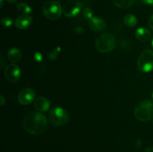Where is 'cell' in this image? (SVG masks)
Segmentation results:
<instances>
[{"instance_id":"obj_1","label":"cell","mask_w":153,"mask_h":152,"mask_svg":"<svg viewBox=\"0 0 153 152\" xmlns=\"http://www.w3.org/2000/svg\"><path fill=\"white\" fill-rule=\"evenodd\" d=\"M22 125L27 132L34 135H40L44 133L48 126L46 116L40 112L34 111L25 115Z\"/></svg>"},{"instance_id":"obj_2","label":"cell","mask_w":153,"mask_h":152,"mask_svg":"<svg viewBox=\"0 0 153 152\" xmlns=\"http://www.w3.org/2000/svg\"><path fill=\"white\" fill-rule=\"evenodd\" d=\"M134 115L136 119L142 122H147L153 119V102L145 99L135 107Z\"/></svg>"},{"instance_id":"obj_3","label":"cell","mask_w":153,"mask_h":152,"mask_svg":"<svg viewBox=\"0 0 153 152\" xmlns=\"http://www.w3.org/2000/svg\"><path fill=\"white\" fill-rule=\"evenodd\" d=\"M96 49L102 54L108 53L115 49L117 40L114 36L110 33H105L97 37L96 40Z\"/></svg>"},{"instance_id":"obj_4","label":"cell","mask_w":153,"mask_h":152,"mask_svg":"<svg viewBox=\"0 0 153 152\" xmlns=\"http://www.w3.org/2000/svg\"><path fill=\"white\" fill-rule=\"evenodd\" d=\"M43 13L46 18L50 20H57L61 17L63 9L58 1H49L43 6Z\"/></svg>"},{"instance_id":"obj_5","label":"cell","mask_w":153,"mask_h":152,"mask_svg":"<svg viewBox=\"0 0 153 152\" xmlns=\"http://www.w3.org/2000/svg\"><path fill=\"white\" fill-rule=\"evenodd\" d=\"M49 119L51 123L55 126H64L67 125L70 120L68 113L62 107H55L50 111Z\"/></svg>"},{"instance_id":"obj_6","label":"cell","mask_w":153,"mask_h":152,"mask_svg":"<svg viewBox=\"0 0 153 152\" xmlns=\"http://www.w3.org/2000/svg\"><path fill=\"white\" fill-rule=\"evenodd\" d=\"M137 68L142 72H149L153 69V52L149 49L143 51L137 60Z\"/></svg>"},{"instance_id":"obj_7","label":"cell","mask_w":153,"mask_h":152,"mask_svg":"<svg viewBox=\"0 0 153 152\" xmlns=\"http://www.w3.org/2000/svg\"><path fill=\"white\" fill-rule=\"evenodd\" d=\"M82 10V4L76 0H70L64 4L63 13L67 17L71 18L78 16Z\"/></svg>"},{"instance_id":"obj_8","label":"cell","mask_w":153,"mask_h":152,"mask_svg":"<svg viewBox=\"0 0 153 152\" xmlns=\"http://www.w3.org/2000/svg\"><path fill=\"white\" fill-rule=\"evenodd\" d=\"M4 75L5 78L9 82L15 83L19 80L21 76L20 68L14 63L9 64L4 69Z\"/></svg>"},{"instance_id":"obj_9","label":"cell","mask_w":153,"mask_h":152,"mask_svg":"<svg viewBox=\"0 0 153 152\" xmlns=\"http://www.w3.org/2000/svg\"><path fill=\"white\" fill-rule=\"evenodd\" d=\"M35 100V92L31 88H25L18 94V101L22 105H28Z\"/></svg>"},{"instance_id":"obj_10","label":"cell","mask_w":153,"mask_h":152,"mask_svg":"<svg viewBox=\"0 0 153 152\" xmlns=\"http://www.w3.org/2000/svg\"><path fill=\"white\" fill-rule=\"evenodd\" d=\"M32 17L30 16L29 15H21L19 16L15 20L14 24L15 26L18 28V29L20 30H24L27 29L28 28H29L31 26V23H32Z\"/></svg>"},{"instance_id":"obj_11","label":"cell","mask_w":153,"mask_h":152,"mask_svg":"<svg viewBox=\"0 0 153 152\" xmlns=\"http://www.w3.org/2000/svg\"><path fill=\"white\" fill-rule=\"evenodd\" d=\"M89 27L92 31L101 32L106 28V23L100 17H93L89 20Z\"/></svg>"},{"instance_id":"obj_12","label":"cell","mask_w":153,"mask_h":152,"mask_svg":"<svg viewBox=\"0 0 153 152\" xmlns=\"http://www.w3.org/2000/svg\"><path fill=\"white\" fill-rule=\"evenodd\" d=\"M34 107L37 111L46 112L50 107V102H49V101L46 98L40 96L34 100Z\"/></svg>"},{"instance_id":"obj_13","label":"cell","mask_w":153,"mask_h":152,"mask_svg":"<svg viewBox=\"0 0 153 152\" xmlns=\"http://www.w3.org/2000/svg\"><path fill=\"white\" fill-rule=\"evenodd\" d=\"M135 37L140 42H146L150 40L151 32L146 28H139L136 31Z\"/></svg>"},{"instance_id":"obj_14","label":"cell","mask_w":153,"mask_h":152,"mask_svg":"<svg viewBox=\"0 0 153 152\" xmlns=\"http://www.w3.org/2000/svg\"><path fill=\"white\" fill-rule=\"evenodd\" d=\"M21 58V52L16 48H12L8 51L7 53V59L12 63H16L20 60Z\"/></svg>"},{"instance_id":"obj_15","label":"cell","mask_w":153,"mask_h":152,"mask_svg":"<svg viewBox=\"0 0 153 152\" xmlns=\"http://www.w3.org/2000/svg\"><path fill=\"white\" fill-rule=\"evenodd\" d=\"M112 1L118 8L128 9L134 4L135 0H112Z\"/></svg>"},{"instance_id":"obj_16","label":"cell","mask_w":153,"mask_h":152,"mask_svg":"<svg viewBox=\"0 0 153 152\" xmlns=\"http://www.w3.org/2000/svg\"><path fill=\"white\" fill-rule=\"evenodd\" d=\"M123 22L128 28H133V27H134L137 24V19L134 15L127 14L124 17Z\"/></svg>"},{"instance_id":"obj_17","label":"cell","mask_w":153,"mask_h":152,"mask_svg":"<svg viewBox=\"0 0 153 152\" xmlns=\"http://www.w3.org/2000/svg\"><path fill=\"white\" fill-rule=\"evenodd\" d=\"M17 10H19L20 13H23V14L28 15L32 12V9L25 3H19L17 5Z\"/></svg>"},{"instance_id":"obj_18","label":"cell","mask_w":153,"mask_h":152,"mask_svg":"<svg viewBox=\"0 0 153 152\" xmlns=\"http://www.w3.org/2000/svg\"><path fill=\"white\" fill-rule=\"evenodd\" d=\"M82 15H83L85 19L90 20L94 17V12H93L92 9L90 8V7H85L82 10Z\"/></svg>"},{"instance_id":"obj_19","label":"cell","mask_w":153,"mask_h":152,"mask_svg":"<svg viewBox=\"0 0 153 152\" xmlns=\"http://www.w3.org/2000/svg\"><path fill=\"white\" fill-rule=\"evenodd\" d=\"M1 25H2L4 27L8 28V27H10L12 25H13V19H11V18L6 16V17H4V18H2V19H1Z\"/></svg>"},{"instance_id":"obj_20","label":"cell","mask_w":153,"mask_h":152,"mask_svg":"<svg viewBox=\"0 0 153 152\" xmlns=\"http://www.w3.org/2000/svg\"><path fill=\"white\" fill-rule=\"evenodd\" d=\"M58 49H59V48H58V49H57V50L51 52L48 55V58H49V61H53L58 58Z\"/></svg>"},{"instance_id":"obj_21","label":"cell","mask_w":153,"mask_h":152,"mask_svg":"<svg viewBox=\"0 0 153 152\" xmlns=\"http://www.w3.org/2000/svg\"><path fill=\"white\" fill-rule=\"evenodd\" d=\"M34 59H35V61H37V62H40V61L43 60V55H41L40 52H37V53H35V55H34Z\"/></svg>"},{"instance_id":"obj_22","label":"cell","mask_w":153,"mask_h":152,"mask_svg":"<svg viewBox=\"0 0 153 152\" xmlns=\"http://www.w3.org/2000/svg\"><path fill=\"white\" fill-rule=\"evenodd\" d=\"M141 1L147 5H153V0H141Z\"/></svg>"},{"instance_id":"obj_23","label":"cell","mask_w":153,"mask_h":152,"mask_svg":"<svg viewBox=\"0 0 153 152\" xmlns=\"http://www.w3.org/2000/svg\"><path fill=\"white\" fill-rule=\"evenodd\" d=\"M75 31H76V33H78V34H82V33L85 32L83 28H81V27H76V28H75Z\"/></svg>"},{"instance_id":"obj_24","label":"cell","mask_w":153,"mask_h":152,"mask_svg":"<svg viewBox=\"0 0 153 152\" xmlns=\"http://www.w3.org/2000/svg\"><path fill=\"white\" fill-rule=\"evenodd\" d=\"M149 27H150L151 29L153 31V14L150 16V18H149Z\"/></svg>"},{"instance_id":"obj_25","label":"cell","mask_w":153,"mask_h":152,"mask_svg":"<svg viewBox=\"0 0 153 152\" xmlns=\"http://www.w3.org/2000/svg\"><path fill=\"white\" fill-rule=\"evenodd\" d=\"M4 103H5V99H4V98L2 95H1L0 96V105L3 106L4 104Z\"/></svg>"},{"instance_id":"obj_26","label":"cell","mask_w":153,"mask_h":152,"mask_svg":"<svg viewBox=\"0 0 153 152\" xmlns=\"http://www.w3.org/2000/svg\"><path fill=\"white\" fill-rule=\"evenodd\" d=\"M145 151L146 152H153V147L152 146H148V147L146 148V149H145Z\"/></svg>"},{"instance_id":"obj_27","label":"cell","mask_w":153,"mask_h":152,"mask_svg":"<svg viewBox=\"0 0 153 152\" xmlns=\"http://www.w3.org/2000/svg\"><path fill=\"white\" fill-rule=\"evenodd\" d=\"M140 145H141V143H140V139L137 140V142H136V147H137V148H139L140 147Z\"/></svg>"},{"instance_id":"obj_28","label":"cell","mask_w":153,"mask_h":152,"mask_svg":"<svg viewBox=\"0 0 153 152\" xmlns=\"http://www.w3.org/2000/svg\"><path fill=\"white\" fill-rule=\"evenodd\" d=\"M9 3H15L17 0H7Z\"/></svg>"},{"instance_id":"obj_29","label":"cell","mask_w":153,"mask_h":152,"mask_svg":"<svg viewBox=\"0 0 153 152\" xmlns=\"http://www.w3.org/2000/svg\"><path fill=\"white\" fill-rule=\"evenodd\" d=\"M3 6V0H1V7Z\"/></svg>"},{"instance_id":"obj_30","label":"cell","mask_w":153,"mask_h":152,"mask_svg":"<svg viewBox=\"0 0 153 152\" xmlns=\"http://www.w3.org/2000/svg\"><path fill=\"white\" fill-rule=\"evenodd\" d=\"M152 47H153V38H152Z\"/></svg>"},{"instance_id":"obj_31","label":"cell","mask_w":153,"mask_h":152,"mask_svg":"<svg viewBox=\"0 0 153 152\" xmlns=\"http://www.w3.org/2000/svg\"><path fill=\"white\" fill-rule=\"evenodd\" d=\"M152 98H153V93H152Z\"/></svg>"},{"instance_id":"obj_32","label":"cell","mask_w":153,"mask_h":152,"mask_svg":"<svg viewBox=\"0 0 153 152\" xmlns=\"http://www.w3.org/2000/svg\"><path fill=\"white\" fill-rule=\"evenodd\" d=\"M152 122H153V119H152Z\"/></svg>"}]
</instances>
